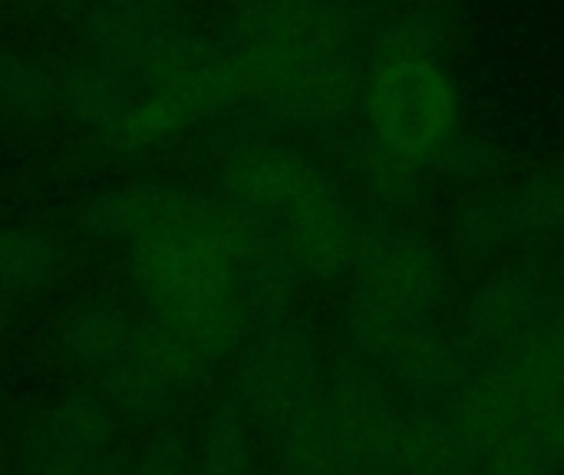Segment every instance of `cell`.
I'll list each match as a JSON object with an SVG mask.
<instances>
[{"instance_id": "obj_1", "label": "cell", "mask_w": 564, "mask_h": 475, "mask_svg": "<svg viewBox=\"0 0 564 475\" xmlns=\"http://www.w3.org/2000/svg\"><path fill=\"white\" fill-rule=\"evenodd\" d=\"M360 126L380 145L430 172L436 155L463 132L453 73L443 60L430 56L370 60L360 99Z\"/></svg>"}, {"instance_id": "obj_2", "label": "cell", "mask_w": 564, "mask_h": 475, "mask_svg": "<svg viewBox=\"0 0 564 475\" xmlns=\"http://www.w3.org/2000/svg\"><path fill=\"white\" fill-rule=\"evenodd\" d=\"M344 298L403 321L446 317L453 255L423 225L373 222L360 241Z\"/></svg>"}, {"instance_id": "obj_3", "label": "cell", "mask_w": 564, "mask_h": 475, "mask_svg": "<svg viewBox=\"0 0 564 475\" xmlns=\"http://www.w3.org/2000/svg\"><path fill=\"white\" fill-rule=\"evenodd\" d=\"M330 344L327 331L307 314L294 311L261 327L231 360L225 397L238 403L258 430L314 400L327 384Z\"/></svg>"}, {"instance_id": "obj_4", "label": "cell", "mask_w": 564, "mask_h": 475, "mask_svg": "<svg viewBox=\"0 0 564 475\" xmlns=\"http://www.w3.org/2000/svg\"><path fill=\"white\" fill-rule=\"evenodd\" d=\"M122 420L99 387L66 390L36 407L20 430L17 456L23 475H132L122 453Z\"/></svg>"}, {"instance_id": "obj_5", "label": "cell", "mask_w": 564, "mask_h": 475, "mask_svg": "<svg viewBox=\"0 0 564 475\" xmlns=\"http://www.w3.org/2000/svg\"><path fill=\"white\" fill-rule=\"evenodd\" d=\"M324 400L340 436L347 475H403L406 403L387 380L330 360Z\"/></svg>"}, {"instance_id": "obj_6", "label": "cell", "mask_w": 564, "mask_h": 475, "mask_svg": "<svg viewBox=\"0 0 564 475\" xmlns=\"http://www.w3.org/2000/svg\"><path fill=\"white\" fill-rule=\"evenodd\" d=\"M558 288L562 284L552 281L545 265H499L466 291L453 324L479 350L482 360H496L539 334Z\"/></svg>"}, {"instance_id": "obj_7", "label": "cell", "mask_w": 564, "mask_h": 475, "mask_svg": "<svg viewBox=\"0 0 564 475\" xmlns=\"http://www.w3.org/2000/svg\"><path fill=\"white\" fill-rule=\"evenodd\" d=\"M321 152L334 162L370 225H420L436 202V179L423 165H413L380 145L360 122Z\"/></svg>"}, {"instance_id": "obj_8", "label": "cell", "mask_w": 564, "mask_h": 475, "mask_svg": "<svg viewBox=\"0 0 564 475\" xmlns=\"http://www.w3.org/2000/svg\"><path fill=\"white\" fill-rule=\"evenodd\" d=\"M479 350L453 317L420 324L387 370V384L406 407H449L482 370Z\"/></svg>"}, {"instance_id": "obj_9", "label": "cell", "mask_w": 564, "mask_h": 475, "mask_svg": "<svg viewBox=\"0 0 564 475\" xmlns=\"http://www.w3.org/2000/svg\"><path fill=\"white\" fill-rule=\"evenodd\" d=\"M145 337V314L129 307L119 298L93 294L76 301L59 327H56V350L59 357L86 374L93 384L119 370L126 360H132Z\"/></svg>"}, {"instance_id": "obj_10", "label": "cell", "mask_w": 564, "mask_h": 475, "mask_svg": "<svg viewBox=\"0 0 564 475\" xmlns=\"http://www.w3.org/2000/svg\"><path fill=\"white\" fill-rule=\"evenodd\" d=\"M506 175L489 179L482 185L459 188V198L453 202L449 255L463 268L486 274L499 265L516 261V235H512Z\"/></svg>"}, {"instance_id": "obj_11", "label": "cell", "mask_w": 564, "mask_h": 475, "mask_svg": "<svg viewBox=\"0 0 564 475\" xmlns=\"http://www.w3.org/2000/svg\"><path fill=\"white\" fill-rule=\"evenodd\" d=\"M271 475H347L340 436L324 390L261 430Z\"/></svg>"}, {"instance_id": "obj_12", "label": "cell", "mask_w": 564, "mask_h": 475, "mask_svg": "<svg viewBox=\"0 0 564 475\" xmlns=\"http://www.w3.org/2000/svg\"><path fill=\"white\" fill-rule=\"evenodd\" d=\"M516 261L545 265L564 241V165H532L506 175Z\"/></svg>"}, {"instance_id": "obj_13", "label": "cell", "mask_w": 564, "mask_h": 475, "mask_svg": "<svg viewBox=\"0 0 564 475\" xmlns=\"http://www.w3.org/2000/svg\"><path fill=\"white\" fill-rule=\"evenodd\" d=\"M403 475H482V453L453 407H406Z\"/></svg>"}, {"instance_id": "obj_14", "label": "cell", "mask_w": 564, "mask_h": 475, "mask_svg": "<svg viewBox=\"0 0 564 475\" xmlns=\"http://www.w3.org/2000/svg\"><path fill=\"white\" fill-rule=\"evenodd\" d=\"M73 268V248L43 225H0V291L10 301L56 291Z\"/></svg>"}, {"instance_id": "obj_15", "label": "cell", "mask_w": 564, "mask_h": 475, "mask_svg": "<svg viewBox=\"0 0 564 475\" xmlns=\"http://www.w3.org/2000/svg\"><path fill=\"white\" fill-rule=\"evenodd\" d=\"M192 446L198 475H264L268 466L261 430L225 393L198 423Z\"/></svg>"}, {"instance_id": "obj_16", "label": "cell", "mask_w": 564, "mask_h": 475, "mask_svg": "<svg viewBox=\"0 0 564 475\" xmlns=\"http://www.w3.org/2000/svg\"><path fill=\"white\" fill-rule=\"evenodd\" d=\"M96 387L126 427L145 430L149 436L159 430H169L175 413L185 403V397L159 370H152L139 354L126 360L119 370H112L109 377H102Z\"/></svg>"}, {"instance_id": "obj_17", "label": "cell", "mask_w": 564, "mask_h": 475, "mask_svg": "<svg viewBox=\"0 0 564 475\" xmlns=\"http://www.w3.org/2000/svg\"><path fill=\"white\" fill-rule=\"evenodd\" d=\"M63 76L46 63L20 53H0V116L17 122H40L59 109Z\"/></svg>"}, {"instance_id": "obj_18", "label": "cell", "mask_w": 564, "mask_h": 475, "mask_svg": "<svg viewBox=\"0 0 564 475\" xmlns=\"http://www.w3.org/2000/svg\"><path fill=\"white\" fill-rule=\"evenodd\" d=\"M132 106H135L132 93L122 86L119 76L106 73L102 66H83L63 76L59 109H66L83 126L116 132L126 122Z\"/></svg>"}, {"instance_id": "obj_19", "label": "cell", "mask_w": 564, "mask_h": 475, "mask_svg": "<svg viewBox=\"0 0 564 475\" xmlns=\"http://www.w3.org/2000/svg\"><path fill=\"white\" fill-rule=\"evenodd\" d=\"M430 172H433V179H443V182H453L459 188H469V185H482L489 179H499L509 169H506L502 152L492 142H486V139H479V136H473V132L463 129L436 155V162H433Z\"/></svg>"}, {"instance_id": "obj_20", "label": "cell", "mask_w": 564, "mask_h": 475, "mask_svg": "<svg viewBox=\"0 0 564 475\" xmlns=\"http://www.w3.org/2000/svg\"><path fill=\"white\" fill-rule=\"evenodd\" d=\"M132 475H198L192 436L172 427L152 433L145 453L132 466Z\"/></svg>"}, {"instance_id": "obj_21", "label": "cell", "mask_w": 564, "mask_h": 475, "mask_svg": "<svg viewBox=\"0 0 564 475\" xmlns=\"http://www.w3.org/2000/svg\"><path fill=\"white\" fill-rule=\"evenodd\" d=\"M539 344L562 364L564 370V284L558 288V294H555V301H552V307H549V317H545V324L539 327Z\"/></svg>"}, {"instance_id": "obj_22", "label": "cell", "mask_w": 564, "mask_h": 475, "mask_svg": "<svg viewBox=\"0 0 564 475\" xmlns=\"http://www.w3.org/2000/svg\"><path fill=\"white\" fill-rule=\"evenodd\" d=\"M17 466H20V456H17V450L0 436V475H13L17 473Z\"/></svg>"}, {"instance_id": "obj_23", "label": "cell", "mask_w": 564, "mask_h": 475, "mask_svg": "<svg viewBox=\"0 0 564 475\" xmlns=\"http://www.w3.org/2000/svg\"><path fill=\"white\" fill-rule=\"evenodd\" d=\"M10 317H13V301L0 291V344H3V337L10 331Z\"/></svg>"}, {"instance_id": "obj_24", "label": "cell", "mask_w": 564, "mask_h": 475, "mask_svg": "<svg viewBox=\"0 0 564 475\" xmlns=\"http://www.w3.org/2000/svg\"><path fill=\"white\" fill-rule=\"evenodd\" d=\"M420 3H433V7H446L449 0H420Z\"/></svg>"}, {"instance_id": "obj_25", "label": "cell", "mask_w": 564, "mask_h": 475, "mask_svg": "<svg viewBox=\"0 0 564 475\" xmlns=\"http://www.w3.org/2000/svg\"><path fill=\"white\" fill-rule=\"evenodd\" d=\"M0 3H10V0H0Z\"/></svg>"}]
</instances>
